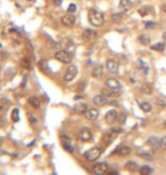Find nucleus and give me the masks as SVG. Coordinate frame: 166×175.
I'll use <instances>...</instances> for the list:
<instances>
[{
    "label": "nucleus",
    "mask_w": 166,
    "mask_h": 175,
    "mask_svg": "<svg viewBox=\"0 0 166 175\" xmlns=\"http://www.w3.org/2000/svg\"><path fill=\"white\" fill-rule=\"evenodd\" d=\"M117 118H118V113H117L115 109H110V110H108L107 114L105 115L106 123L109 124V125H112V124L115 123V122L117 121Z\"/></svg>",
    "instance_id": "6e6552de"
},
{
    "label": "nucleus",
    "mask_w": 166,
    "mask_h": 175,
    "mask_svg": "<svg viewBox=\"0 0 166 175\" xmlns=\"http://www.w3.org/2000/svg\"><path fill=\"white\" fill-rule=\"evenodd\" d=\"M156 101H157V104L160 105V106H163V107H164V106H166V102H165V101L159 100V99H158V100H156Z\"/></svg>",
    "instance_id": "58836bf2"
},
{
    "label": "nucleus",
    "mask_w": 166,
    "mask_h": 175,
    "mask_svg": "<svg viewBox=\"0 0 166 175\" xmlns=\"http://www.w3.org/2000/svg\"><path fill=\"white\" fill-rule=\"evenodd\" d=\"M164 125H165V126H166V121H165V122H164Z\"/></svg>",
    "instance_id": "de8ad7c7"
},
{
    "label": "nucleus",
    "mask_w": 166,
    "mask_h": 175,
    "mask_svg": "<svg viewBox=\"0 0 166 175\" xmlns=\"http://www.w3.org/2000/svg\"><path fill=\"white\" fill-rule=\"evenodd\" d=\"M88 110V106L85 102H82V101H80V102H76L74 106H73V112L77 114V115H83V114H85V112Z\"/></svg>",
    "instance_id": "9b49d317"
},
{
    "label": "nucleus",
    "mask_w": 166,
    "mask_h": 175,
    "mask_svg": "<svg viewBox=\"0 0 166 175\" xmlns=\"http://www.w3.org/2000/svg\"><path fill=\"white\" fill-rule=\"evenodd\" d=\"M106 86L110 90H118L122 88V84L118 80L110 78H108V80H106Z\"/></svg>",
    "instance_id": "f8f14e48"
},
{
    "label": "nucleus",
    "mask_w": 166,
    "mask_h": 175,
    "mask_svg": "<svg viewBox=\"0 0 166 175\" xmlns=\"http://www.w3.org/2000/svg\"><path fill=\"white\" fill-rule=\"evenodd\" d=\"M160 140H162V147L164 148V149H166V137L162 138Z\"/></svg>",
    "instance_id": "4c0bfd02"
},
{
    "label": "nucleus",
    "mask_w": 166,
    "mask_h": 175,
    "mask_svg": "<svg viewBox=\"0 0 166 175\" xmlns=\"http://www.w3.org/2000/svg\"><path fill=\"white\" fill-rule=\"evenodd\" d=\"M98 116H99V112L98 109L96 108H90L85 112V117L89 121H96V119L98 118Z\"/></svg>",
    "instance_id": "a211bd4d"
},
{
    "label": "nucleus",
    "mask_w": 166,
    "mask_h": 175,
    "mask_svg": "<svg viewBox=\"0 0 166 175\" xmlns=\"http://www.w3.org/2000/svg\"><path fill=\"white\" fill-rule=\"evenodd\" d=\"M11 121L13 122H18L19 121V109L14 108L11 112Z\"/></svg>",
    "instance_id": "c85d7f7f"
},
{
    "label": "nucleus",
    "mask_w": 166,
    "mask_h": 175,
    "mask_svg": "<svg viewBox=\"0 0 166 175\" xmlns=\"http://www.w3.org/2000/svg\"><path fill=\"white\" fill-rule=\"evenodd\" d=\"M131 151H132V149L130 147L123 145V147H118L113 153H116V155H120V156H128V155L131 153Z\"/></svg>",
    "instance_id": "f3484780"
},
{
    "label": "nucleus",
    "mask_w": 166,
    "mask_h": 175,
    "mask_svg": "<svg viewBox=\"0 0 166 175\" xmlns=\"http://www.w3.org/2000/svg\"><path fill=\"white\" fill-rule=\"evenodd\" d=\"M108 171V166H107V164L106 163H98V164H96L92 167V172H93L94 174H104V173H106V172Z\"/></svg>",
    "instance_id": "ddd939ff"
},
{
    "label": "nucleus",
    "mask_w": 166,
    "mask_h": 175,
    "mask_svg": "<svg viewBox=\"0 0 166 175\" xmlns=\"http://www.w3.org/2000/svg\"><path fill=\"white\" fill-rule=\"evenodd\" d=\"M164 48H165V45L162 43V42H158V43H155V45L151 46V49L155 50V51H163Z\"/></svg>",
    "instance_id": "c756f323"
},
{
    "label": "nucleus",
    "mask_w": 166,
    "mask_h": 175,
    "mask_svg": "<svg viewBox=\"0 0 166 175\" xmlns=\"http://www.w3.org/2000/svg\"><path fill=\"white\" fill-rule=\"evenodd\" d=\"M4 124H5V119H4V117H2V116L0 115V127L2 126Z\"/></svg>",
    "instance_id": "ea45409f"
},
{
    "label": "nucleus",
    "mask_w": 166,
    "mask_h": 175,
    "mask_svg": "<svg viewBox=\"0 0 166 175\" xmlns=\"http://www.w3.org/2000/svg\"><path fill=\"white\" fill-rule=\"evenodd\" d=\"M102 150L98 147H94V148H91L90 150H88L87 153H84V157H85V159L89 160V161H94V160H97L100 157L101 155Z\"/></svg>",
    "instance_id": "7ed1b4c3"
},
{
    "label": "nucleus",
    "mask_w": 166,
    "mask_h": 175,
    "mask_svg": "<svg viewBox=\"0 0 166 175\" xmlns=\"http://www.w3.org/2000/svg\"><path fill=\"white\" fill-rule=\"evenodd\" d=\"M21 66L24 67V68H26V70H30L32 65H31V62L27 57H23L22 59H21Z\"/></svg>",
    "instance_id": "cd10ccee"
},
{
    "label": "nucleus",
    "mask_w": 166,
    "mask_h": 175,
    "mask_svg": "<svg viewBox=\"0 0 166 175\" xmlns=\"http://www.w3.org/2000/svg\"><path fill=\"white\" fill-rule=\"evenodd\" d=\"M27 118H29V122H30L31 125H35V124L38 123V119H37V117H34L32 114H27Z\"/></svg>",
    "instance_id": "473e14b6"
},
{
    "label": "nucleus",
    "mask_w": 166,
    "mask_h": 175,
    "mask_svg": "<svg viewBox=\"0 0 166 175\" xmlns=\"http://www.w3.org/2000/svg\"><path fill=\"white\" fill-rule=\"evenodd\" d=\"M120 132H122V130H120V129H113V130H110L108 133H106L105 135V141L106 143H110V142L114 141V139L116 138V135Z\"/></svg>",
    "instance_id": "4468645a"
},
{
    "label": "nucleus",
    "mask_w": 166,
    "mask_h": 175,
    "mask_svg": "<svg viewBox=\"0 0 166 175\" xmlns=\"http://www.w3.org/2000/svg\"><path fill=\"white\" fill-rule=\"evenodd\" d=\"M151 172H152V169H151L149 166H142V167L139 168V173H140V174H142V175L150 174Z\"/></svg>",
    "instance_id": "7c9ffc66"
},
{
    "label": "nucleus",
    "mask_w": 166,
    "mask_h": 175,
    "mask_svg": "<svg viewBox=\"0 0 166 175\" xmlns=\"http://www.w3.org/2000/svg\"><path fill=\"white\" fill-rule=\"evenodd\" d=\"M104 75V68L101 65H97L94 66V68L92 70V76L94 78H100Z\"/></svg>",
    "instance_id": "aec40b11"
},
{
    "label": "nucleus",
    "mask_w": 166,
    "mask_h": 175,
    "mask_svg": "<svg viewBox=\"0 0 166 175\" xmlns=\"http://www.w3.org/2000/svg\"><path fill=\"white\" fill-rule=\"evenodd\" d=\"M140 91H141V93H144V94H151V92H152V86H151L149 83H144V84L141 86Z\"/></svg>",
    "instance_id": "5701e85b"
},
{
    "label": "nucleus",
    "mask_w": 166,
    "mask_h": 175,
    "mask_svg": "<svg viewBox=\"0 0 166 175\" xmlns=\"http://www.w3.org/2000/svg\"><path fill=\"white\" fill-rule=\"evenodd\" d=\"M26 82V75H25V76H24V78H23V81H22V83H21V86H25V84H24V83Z\"/></svg>",
    "instance_id": "79ce46f5"
},
{
    "label": "nucleus",
    "mask_w": 166,
    "mask_h": 175,
    "mask_svg": "<svg viewBox=\"0 0 166 175\" xmlns=\"http://www.w3.org/2000/svg\"><path fill=\"white\" fill-rule=\"evenodd\" d=\"M138 11H139V14L141 16H146V15H148V14H149V8H148V7H142V8H140Z\"/></svg>",
    "instance_id": "c9c22d12"
},
{
    "label": "nucleus",
    "mask_w": 166,
    "mask_h": 175,
    "mask_svg": "<svg viewBox=\"0 0 166 175\" xmlns=\"http://www.w3.org/2000/svg\"><path fill=\"white\" fill-rule=\"evenodd\" d=\"M109 174H118V172L117 171H110Z\"/></svg>",
    "instance_id": "a18cd8bd"
},
{
    "label": "nucleus",
    "mask_w": 166,
    "mask_h": 175,
    "mask_svg": "<svg viewBox=\"0 0 166 175\" xmlns=\"http://www.w3.org/2000/svg\"><path fill=\"white\" fill-rule=\"evenodd\" d=\"M61 48H68L69 46H72V41H71L68 38L63 39V40L61 41Z\"/></svg>",
    "instance_id": "2f4dec72"
},
{
    "label": "nucleus",
    "mask_w": 166,
    "mask_h": 175,
    "mask_svg": "<svg viewBox=\"0 0 166 175\" xmlns=\"http://www.w3.org/2000/svg\"><path fill=\"white\" fill-rule=\"evenodd\" d=\"M61 24L65 26H67V27H72V26H74V24L76 23V17L73 14H71V13H68V14H66V15H64L63 17H61Z\"/></svg>",
    "instance_id": "0eeeda50"
},
{
    "label": "nucleus",
    "mask_w": 166,
    "mask_h": 175,
    "mask_svg": "<svg viewBox=\"0 0 166 175\" xmlns=\"http://www.w3.org/2000/svg\"><path fill=\"white\" fill-rule=\"evenodd\" d=\"M76 75H77V67H76L75 65L68 66L64 75L65 82H71V81H73V80L75 78Z\"/></svg>",
    "instance_id": "20e7f679"
},
{
    "label": "nucleus",
    "mask_w": 166,
    "mask_h": 175,
    "mask_svg": "<svg viewBox=\"0 0 166 175\" xmlns=\"http://www.w3.org/2000/svg\"><path fill=\"white\" fill-rule=\"evenodd\" d=\"M38 66H39V68L41 70L42 72H50V70H49V66H48V60L47 59H41L40 62H39V64H38Z\"/></svg>",
    "instance_id": "b1692460"
},
{
    "label": "nucleus",
    "mask_w": 166,
    "mask_h": 175,
    "mask_svg": "<svg viewBox=\"0 0 166 175\" xmlns=\"http://www.w3.org/2000/svg\"><path fill=\"white\" fill-rule=\"evenodd\" d=\"M163 39H164V40H166V32H164V33H163Z\"/></svg>",
    "instance_id": "49530a36"
},
{
    "label": "nucleus",
    "mask_w": 166,
    "mask_h": 175,
    "mask_svg": "<svg viewBox=\"0 0 166 175\" xmlns=\"http://www.w3.org/2000/svg\"><path fill=\"white\" fill-rule=\"evenodd\" d=\"M154 25H155L154 23H146V27H147V29H150V27H152Z\"/></svg>",
    "instance_id": "a19ab883"
},
{
    "label": "nucleus",
    "mask_w": 166,
    "mask_h": 175,
    "mask_svg": "<svg viewBox=\"0 0 166 175\" xmlns=\"http://www.w3.org/2000/svg\"><path fill=\"white\" fill-rule=\"evenodd\" d=\"M118 7H120V9H121L123 14H128L130 10L132 9L133 4L131 0H121L120 4H118Z\"/></svg>",
    "instance_id": "1a4fd4ad"
},
{
    "label": "nucleus",
    "mask_w": 166,
    "mask_h": 175,
    "mask_svg": "<svg viewBox=\"0 0 166 175\" xmlns=\"http://www.w3.org/2000/svg\"><path fill=\"white\" fill-rule=\"evenodd\" d=\"M79 140L82 142H89L91 141V139H92V132H91L90 129H88V127H84L82 130L79 132Z\"/></svg>",
    "instance_id": "423d86ee"
},
{
    "label": "nucleus",
    "mask_w": 166,
    "mask_h": 175,
    "mask_svg": "<svg viewBox=\"0 0 166 175\" xmlns=\"http://www.w3.org/2000/svg\"><path fill=\"white\" fill-rule=\"evenodd\" d=\"M61 143H63L64 149L66 150L67 153H72L73 151H74V149H73V145H72V143H71V139L68 138V137H66V135H63V137H61Z\"/></svg>",
    "instance_id": "2eb2a0df"
},
{
    "label": "nucleus",
    "mask_w": 166,
    "mask_h": 175,
    "mask_svg": "<svg viewBox=\"0 0 166 175\" xmlns=\"http://www.w3.org/2000/svg\"><path fill=\"white\" fill-rule=\"evenodd\" d=\"M139 41L144 46H149L150 45L151 40L148 35H146V34H141V35H139Z\"/></svg>",
    "instance_id": "bb28decb"
},
{
    "label": "nucleus",
    "mask_w": 166,
    "mask_h": 175,
    "mask_svg": "<svg viewBox=\"0 0 166 175\" xmlns=\"http://www.w3.org/2000/svg\"><path fill=\"white\" fill-rule=\"evenodd\" d=\"M139 106H140V108H141V110L142 112H144V113H149V112H151V105L148 102V101H142V102H140L139 104Z\"/></svg>",
    "instance_id": "393cba45"
},
{
    "label": "nucleus",
    "mask_w": 166,
    "mask_h": 175,
    "mask_svg": "<svg viewBox=\"0 0 166 175\" xmlns=\"http://www.w3.org/2000/svg\"><path fill=\"white\" fill-rule=\"evenodd\" d=\"M112 102H114V101L108 99L107 96H105L104 93L102 94H97V96L93 97V104L96 106H98V107H102V106H106V105L112 104Z\"/></svg>",
    "instance_id": "39448f33"
},
{
    "label": "nucleus",
    "mask_w": 166,
    "mask_h": 175,
    "mask_svg": "<svg viewBox=\"0 0 166 175\" xmlns=\"http://www.w3.org/2000/svg\"><path fill=\"white\" fill-rule=\"evenodd\" d=\"M147 143L150 145L151 148H154V149H160V148H163L162 140L158 138H155V137H151V138L147 141Z\"/></svg>",
    "instance_id": "dca6fc26"
},
{
    "label": "nucleus",
    "mask_w": 166,
    "mask_h": 175,
    "mask_svg": "<svg viewBox=\"0 0 166 175\" xmlns=\"http://www.w3.org/2000/svg\"><path fill=\"white\" fill-rule=\"evenodd\" d=\"M112 19H113L115 23L120 22L122 19V11L121 13H117V14H113V15H112Z\"/></svg>",
    "instance_id": "f704fd0d"
},
{
    "label": "nucleus",
    "mask_w": 166,
    "mask_h": 175,
    "mask_svg": "<svg viewBox=\"0 0 166 175\" xmlns=\"http://www.w3.org/2000/svg\"><path fill=\"white\" fill-rule=\"evenodd\" d=\"M88 18H89V22H90L91 25L96 26V27L102 26L104 23H105V16H104V14L98 11L97 9H90L89 14H88Z\"/></svg>",
    "instance_id": "f257e3e1"
},
{
    "label": "nucleus",
    "mask_w": 166,
    "mask_h": 175,
    "mask_svg": "<svg viewBox=\"0 0 166 175\" xmlns=\"http://www.w3.org/2000/svg\"><path fill=\"white\" fill-rule=\"evenodd\" d=\"M55 58H56L58 62H61V63H64V64H69L72 62L73 59V56L72 54H69L67 50H59V51H57L55 54Z\"/></svg>",
    "instance_id": "f03ea898"
},
{
    "label": "nucleus",
    "mask_w": 166,
    "mask_h": 175,
    "mask_svg": "<svg viewBox=\"0 0 166 175\" xmlns=\"http://www.w3.org/2000/svg\"><path fill=\"white\" fill-rule=\"evenodd\" d=\"M125 169L133 173V172H136L139 169V166H138V164H136V161H128L125 164Z\"/></svg>",
    "instance_id": "4be33fe9"
},
{
    "label": "nucleus",
    "mask_w": 166,
    "mask_h": 175,
    "mask_svg": "<svg viewBox=\"0 0 166 175\" xmlns=\"http://www.w3.org/2000/svg\"><path fill=\"white\" fill-rule=\"evenodd\" d=\"M53 2H55V5H56V6H61V0H53Z\"/></svg>",
    "instance_id": "37998d69"
},
{
    "label": "nucleus",
    "mask_w": 166,
    "mask_h": 175,
    "mask_svg": "<svg viewBox=\"0 0 166 175\" xmlns=\"http://www.w3.org/2000/svg\"><path fill=\"white\" fill-rule=\"evenodd\" d=\"M68 13H71V14H74L76 11V5L74 4H71L69 6H68V9H67Z\"/></svg>",
    "instance_id": "e433bc0d"
},
{
    "label": "nucleus",
    "mask_w": 166,
    "mask_h": 175,
    "mask_svg": "<svg viewBox=\"0 0 166 175\" xmlns=\"http://www.w3.org/2000/svg\"><path fill=\"white\" fill-rule=\"evenodd\" d=\"M160 8H162V10L166 14V4H163V5H162V7H160Z\"/></svg>",
    "instance_id": "c03bdc74"
},
{
    "label": "nucleus",
    "mask_w": 166,
    "mask_h": 175,
    "mask_svg": "<svg viewBox=\"0 0 166 175\" xmlns=\"http://www.w3.org/2000/svg\"><path fill=\"white\" fill-rule=\"evenodd\" d=\"M8 108H9V101L7 99L1 98L0 99V112H6Z\"/></svg>",
    "instance_id": "a878e982"
},
{
    "label": "nucleus",
    "mask_w": 166,
    "mask_h": 175,
    "mask_svg": "<svg viewBox=\"0 0 166 175\" xmlns=\"http://www.w3.org/2000/svg\"><path fill=\"white\" fill-rule=\"evenodd\" d=\"M27 102H29L31 107H33L34 109L40 108V100H39L37 97H30L27 99Z\"/></svg>",
    "instance_id": "412c9836"
},
{
    "label": "nucleus",
    "mask_w": 166,
    "mask_h": 175,
    "mask_svg": "<svg viewBox=\"0 0 166 175\" xmlns=\"http://www.w3.org/2000/svg\"><path fill=\"white\" fill-rule=\"evenodd\" d=\"M138 156L141 157V158H144V159H146V160H152L154 159L150 153H138Z\"/></svg>",
    "instance_id": "72a5a7b5"
},
{
    "label": "nucleus",
    "mask_w": 166,
    "mask_h": 175,
    "mask_svg": "<svg viewBox=\"0 0 166 175\" xmlns=\"http://www.w3.org/2000/svg\"><path fill=\"white\" fill-rule=\"evenodd\" d=\"M97 35H98V33L94 30L87 29V30H84V32L82 33V39L83 40H91V39H94Z\"/></svg>",
    "instance_id": "6ab92c4d"
},
{
    "label": "nucleus",
    "mask_w": 166,
    "mask_h": 175,
    "mask_svg": "<svg viewBox=\"0 0 166 175\" xmlns=\"http://www.w3.org/2000/svg\"><path fill=\"white\" fill-rule=\"evenodd\" d=\"M106 67H107L108 72L113 73V74H117L118 71H120V65H118V63H117L116 60H114V59L107 60V62H106Z\"/></svg>",
    "instance_id": "9d476101"
}]
</instances>
